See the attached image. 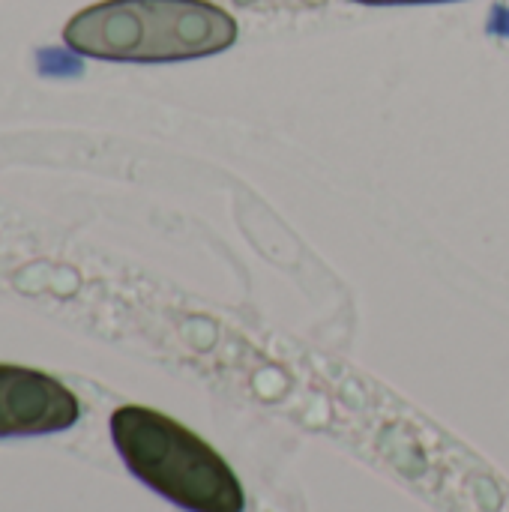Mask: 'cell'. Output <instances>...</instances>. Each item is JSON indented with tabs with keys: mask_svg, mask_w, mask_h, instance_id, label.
<instances>
[{
	"mask_svg": "<svg viewBox=\"0 0 509 512\" xmlns=\"http://www.w3.org/2000/svg\"><path fill=\"white\" fill-rule=\"evenodd\" d=\"M237 21L210 0H102L75 12L63 42L84 57L171 63L231 48Z\"/></svg>",
	"mask_w": 509,
	"mask_h": 512,
	"instance_id": "1",
	"label": "cell"
},
{
	"mask_svg": "<svg viewBox=\"0 0 509 512\" xmlns=\"http://www.w3.org/2000/svg\"><path fill=\"white\" fill-rule=\"evenodd\" d=\"M111 441L123 465L147 489L186 512H243L246 495L231 465L177 420L123 405L111 414Z\"/></svg>",
	"mask_w": 509,
	"mask_h": 512,
	"instance_id": "2",
	"label": "cell"
},
{
	"mask_svg": "<svg viewBox=\"0 0 509 512\" xmlns=\"http://www.w3.org/2000/svg\"><path fill=\"white\" fill-rule=\"evenodd\" d=\"M81 405L57 378L0 363V438L66 432L78 423Z\"/></svg>",
	"mask_w": 509,
	"mask_h": 512,
	"instance_id": "3",
	"label": "cell"
},
{
	"mask_svg": "<svg viewBox=\"0 0 509 512\" xmlns=\"http://www.w3.org/2000/svg\"><path fill=\"white\" fill-rule=\"evenodd\" d=\"M357 3H372V6H393V3H447V0H357Z\"/></svg>",
	"mask_w": 509,
	"mask_h": 512,
	"instance_id": "4",
	"label": "cell"
}]
</instances>
